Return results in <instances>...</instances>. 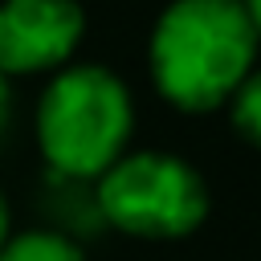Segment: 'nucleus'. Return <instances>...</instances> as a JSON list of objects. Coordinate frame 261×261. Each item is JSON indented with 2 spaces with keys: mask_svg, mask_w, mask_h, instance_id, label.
Instances as JSON below:
<instances>
[{
  "mask_svg": "<svg viewBox=\"0 0 261 261\" xmlns=\"http://www.w3.org/2000/svg\"><path fill=\"white\" fill-rule=\"evenodd\" d=\"M232 122H237V130L249 143L261 147V69H253L237 86V94H232Z\"/></svg>",
  "mask_w": 261,
  "mask_h": 261,
  "instance_id": "nucleus-6",
  "label": "nucleus"
},
{
  "mask_svg": "<svg viewBox=\"0 0 261 261\" xmlns=\"http://www.w3.org/2000/svg\"><path fill=\"white\" fill-rule=\"evenodd\" d=\"M102 216L130 237H188L208 216V188L200 171L167 151L122 155L102 171L98 184Z\"/></svg>",
  "mask_w": 261,
  "mask_h": 261,
  "instance_id": "nucleus-3",
  "label": "nucleus"
},
{
  "mask_svg": "<svg viewBox=\"0 0 261 261\" xmlns=\"http://www.w3.org/2000/svg\"><path fill=\"white\" fill-rule=\"evenodd\" d=\"M0 261H86V257L61 232H20L0 245Z\"/></svg>",
  "mask_w": 261,
  "mask_h": 261,
  "instance_id": "nucleus-5",
  "label": "nucleus"
},
{
  "mask_svg": "<svg viewBox=\"0 0 261 261\" xmlns=\"http://www.w3.org/2000/svg\"><path fill=\"white\" fill-rule=\"evenodd\" d=\"M241 8H245L249 24H253V33H257V41H261V0H241Z\"/></svg>",
  "mask_w": 261,
  "mask_h": 261,
  "instance_id": "nucleus-7",
  "label": "nucleus"
},
{
  "mask_svg": "<svg viewBox=\"0 0 261 261\" xmlns=\"http://www.w3.org/2000/svg\"><path fill=\"white\" fill-rule=\"evenodd\" d=\"M4 118H8V77L0 73V126H4Z\"/></svg>",
  "mask_w": 261,
  "mask_h": 261,
  "instance_id": "nucleus-8",
  "label": "nucleus"
},
{
  "mask_svg": "<svg viewBox=\"0 0 261 261\" xmlns=\"http://www.w3.org/2000/svg\"><path fill=\"white\" fill-rule=\"evenodd\" d=\"M257 33L241 0H175L151 33V77L179 110H216L253 73Z\"/></svg>",
  "mask_w": 261,
  "mask_h": 261,
  "instance_id": "nucleus-1",
  "label": "nucleus"
},
{
  "mask_svg": "<svg viewBox=\"0 0 261 261\" xmlns=\"http://www.w3.org/2000/svg\"><path fill=\"white\" fill-rule=\"evenodd\" d=\"M77 0H4L0 4V73H33L65 61L82 37Z\"/></svg>",
  "mask_w": 261,
  "mask_h": 261,
  "instance_id": "nucleus-4",
  "label": "nucleus"
},
{
  "mask_svg": "<svg viewBox=\"0 0 261 261\" xmlns=\"http://www.w3.org/2000/svg\"><path fill=\"white\" fill-rule=\"evenodd\" d=\"M130 94L102 65H69L61 69L41 106H37V139L45 159L61 175H102L122 159L130 139Z\"/></svg>",
  "mask_w": 261,
  "mask_h": 261,
  "instance_id": "nucleus-2",
  "label": "nucleus"
},
{
  "mask_svg": "<svg viewBox=\"0 0 261 261\" xmlns=\"http://www.w3.org/2000/svg\"><path fill=\"white\" fill-rule=\"evenodd\" d=\"M8 241V204H4V196H0V245Z\"/></svg>",
  "mask_w": 261,
  "mask_h": 261,
  "instance_id": "nucleus-9",
  "label": "nucleus"
}]
</instances>
